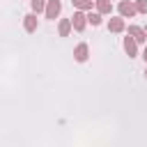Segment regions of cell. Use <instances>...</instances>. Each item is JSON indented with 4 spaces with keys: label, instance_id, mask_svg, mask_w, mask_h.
Wrapping results in <instances>:
<instances>
[{
    "label": "cell",
    "instance_id": "cell-16",
    "mask_svg": "<svg viewBox=\"0 0 147 147\" xmlns=\"http://www.w3.org/2000/svg\"><path fill=\"white\" fill-rule=\"evenodd\" d=\"M145 78H147V67H145Z\"/></svg>",
    "mask_w": 147,
    "mask_h": 147
},
{
    "label": "cell",
    "instance_id": "cell-11",
    "mask_svg": "<svg viewBox=\"0 0 147 147\" xmlns=\"http://www.w3.org/2000/svg\"><path fill=\"white\" fill-rule=\"evenodd\" d=\"M46 2L48 0H30V7L34 14H41V11H46Z\"/></svg>",
    "mask_w": 147,
    "mask_h": 147
},
{
    "label": "cell",
    "instance_id": "cell-8",
    "mask_svg": "<svg viewBox=\"0 0 147 147\" xmlns=\"http://www.w3.org/2000/svg\"><path fill=\"white\" fill-rule=\"evenodd\" d=\"M129 34L138 41V44H142L145 39H147V32H145V28H140V25H129Z\"/></svg>",
    "mask_w": 147,
    "mask_h": 147
},
{
    "label": "cell",
    "instance_id": "cell-5",
    "mask_svg": "<svg viewBox=\"0 0 147 147\" xmlns=\"http://www.w3.org/2000/svg\"><path fill=\"white\" fill-rule=\"evenodd\" d=\"M90 57V46L87 44H78L76 48H74V60L76 62H85Z\"/></svg>",
    "mask_w": 147,
    "mask_h": 147
},
{
    "label": "cell",
    "instance_id": "cell-6",
    "mask_svg": "<svg viewBox=\"0 0 147 147\" xmlns=\"http://www.w3.org/2000/svg\"><path fill=\"white\" fill-rule=\"evenodd\" d=\"M124 51H126V55L129 57H136L138 55V41L129 34V37H124Z\"/></svg>",
    "mask_w": 147,
    "mask_h": 147
},
{
    "label": "cell",
    "instance_id": "cell-9",
    "mask_svg": "<svg viewBox=\"0 0 147 147\" xmlns=\"http://www.w3.org/2000/svg\"><path fill=\"white\" fill-rule=\"evenodd\" d=\"M71 18H62L60 23H57V32H60V37H69L71 34Z\"/></svg>",
    "mask_w": 147,
    "mask_h": 147
},
{
    "label": "cell",
    "instance_id": "cell-12",
    "mask_svg": "<svg viewBox=\"0 0 147 147\" xmlns=\"http://www.w3.org/2000/svg\"><path fill=\"white\" fill-rule=\"evenodd\" d=\"M71 2H74V7L80 9V11H92V0H71Z\"/></svg>",
    "mask_w": 147,
    "mask_h": 147
},
{
    "label": "cell",
    "instance_id": "cell-1",
    "mask_svg": "<svg viewBox=\"0 0 147 147\" xmlns=\"http://www.w3.org/2000/svg\"><path fill=\"white\" fill-rule=\"evenodd\" d=\"M71 25H74V30H76V32H83V30H85V25H87V14H85V11H80V9H76V11H74V16H71Z\"/></svg>",
    "mask_w": 147,
    "mask_h": 147
},
{
    "label": "cell",
    "instance_id": "cell-17",
    "mask_svg": "<svg viewBox=\"0 0 147 147\" xmlns=\"http://www.w3.org/2000/svg\"><path fill=\"white\" fill-rule=\"evenodd\" d=\"M145 32H147V28H145Z\"/></svg>",
    "mask_w": 147,
    "mask_h": 147
},
{
    "label": "cell",
    "instance_id": "cell-2",
    "mask_svg": "<svg viewBox=\"0 0 147 147\" xmlns=\"http://www.w3.org/2000/svg\"><path fill=\"white\" fill-rule=\"evenodd\" d=\"M60 11H62V2L60 0H48L46 2V18H51V21H55L57 16H60Z\"/></svg>",
    "mask_w": 147,
    "mask_h": 147
},
{
    "label": "cell",
    "instance_id": "cell-15",
    "mask_svg": "<svg viewBox=\"0 0 147 147\" xmlns=\"http://www.w3.org/2000/svg\"><path fill=\"white\" fill-rule=\"evenodd\" d=\"M142 57H145V62H147V46H145V51H142Z\"/></svg>",
    "mask_w": 147,
    "mask_h": 147
},
{
    "label": "cell",
    "instance_id": "cell-4",
    "mask_svg": "<svg viewBox=\"0 0 147 147\" xmlns=\"http://www.w3.org/2000/svg\"><path fill=\"white\" fill-rule=\"evenodd\" d=\"M37 25H39V21H37V14H34V11L23 16V28H25V32H37Z\"/></svg>",
    "mask_w": 147,
    "mask_h": 147
},
{
    "label": "cell",
    "instance_id": "cell-7",
    "mask_svg": "<svg viewBox=\"0 0 147 147\" xmlns=\"http://www.w3.org/2000/svg\"><path fill=\"white\" fill-rule=\"evenodd\" d=\"M108 30H110V32H124V30H126V23H124V18H122V16H115V18H110V21H108Z\"/></svg>",
    "mask_w": 147,
    "mask_h": 147
},
{
    "label": "cell",
    "instance_id": "cell-13",
    "mask_svg": "<svg viewBox=\"0 0 147 147\" xmlns=\"http://www.w3.org/2000/svg\"><path fill=\"white\" fill-rule=\"evenodd\" d=\"M101 14L99 11H87V23H92V25H101Z\"/></svg>",
    "mask_w": 147,
    "mask_h": 147
},
{
    "label": "cell",
    "instance_id": "cell-10",
    "mask_svg": "<svg viewBox=\"0 0 147 147\" xmlns=\"http://www.w3.org/2000/svg\"><path fill=\"white\" fill-rule=\"evenodd\" d=\"M94 5H96V11H99L101 16L113 11V2H110V0H94Z\"/></svg>",
    "mask_w": 147,
    "mask_h": 147
},
{
    "label": "cell",
    "instance_id": "cell-3",
    "mask_svg": "<svg viewBox=\"0 0 147 147\" xmlns=\"http://www.w3.org/2000/svg\"><path fill=\"white\" fill-rule=\"evenodd\" d=\"M117 9H119V16H122V18H131L133 14H138V11H136V2H131V0H122V2L117 5Z\"/></svg>",
    "mask_w": 147,
    "mask_h": 147
},
{
    "label": "cell",
    "instance_id": "cell-14",
    "mask_svg": "<svg viewBox=\"0 0 147 147\" xmlns=\"http://www.w3.org/2000/svg\"><path fill=\"white\" fill-rule=\"evenodd\" d=\"M136 11L147 14V0H136Z\"/></svg>",
    "mask_w": 147,
    "mask_h": 147
}]
</instances>
